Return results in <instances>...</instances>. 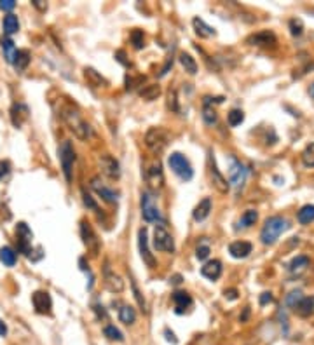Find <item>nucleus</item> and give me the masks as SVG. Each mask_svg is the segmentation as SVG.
I'll return each instance as SVG.
<instances>
[{
    "mask_svg": "<svg viewBox=\"0 0 314 345\" xmlns=\"http://www.w3.org/2000/svg\"><path fill=\"white\" fill-rule=\"evenodd\" d=\"M288 228H290V221L283 218V216H271V218H267L260 232L262 244L273 246L274 242L278 241V237L281 236L283 232H286Z\"/></svg>",
    "mask_w": 314,
    "mask_h": 345,
    "instance_id": "nucleus-1",
    "label": "nucleus"
},
{
    "mask_svg": "<svg viewBox=\"0 0 314 345\" xmlns=\"http://www.w3.org/2000/svg\"><path fill=\"white\" fill-rule=\"evenodd\" d=\"M61 117L63 121L66 122V126H69V129L77 136L79 140H87L89 136V126L87 122L82 119V115H80L77 110L74 108V106L66 105L61 108Z\"/></svg>",
    "mask_w": 314,
    "mask_h": 345,
    "instance_id": "nucleus-2",
    "label": "nucleus"
},
{
    "mask_svg": "<svg viewBox=\"0 0 314 345\" xmlns=\"http://www.w3.org/2000/svg\"><path fill=\"white\" fill-rule=\"evenodd\" d=\"M168 164H169V168L173 169V173H175L176 176H180L182 180H185V181L192 180V176H194L192 166H190V163L182 155V153H178V152L171 153L168 159Z\"/></svg>",
    "mask_w": 314,
    "mask_h": 345,
    "instance_id": "nucleus-3",
    "label": "nucleus"
},
{
    "mask_svg": "<svg viewBox=\"0 0 314 345\" xmlns=\"http://www.w3.org/2000/svg\"><path fill=\"white\" fill-rule=\"evenodd\" d=\"M168 140H169L168 133L163 129V127H150L145 134V145L155 153L163 152L164 148H166Z\"/></svg>",
    "mask_w": 314,
    "mask_h": 345,
    "instance_id": "nucleus-4",
    "label": "nucleus"
},
{
    "mask_svg": "<svg viewBox=\"0 0 314 345\" xmlns=\"http://www.w3.org/2000/svg\"><path fill=\"white\" fill-rule=\"evenodd\" d=\"M59 163H61V169L63 174H65L66 181H72V169H74V163H75V150L72 147V143L69 140L61 143L59 147Z\"/></svg>",
    "mask_w": 314,
    "mask_h": 345,
    "instance_id": "nucleus-5",
    "label": "nucleus"
},
{
    "mask_svg": "<svg viewBox=\"0 0 314 345\" xmlns=\"http://www.w3.org/2000/svg\"><path fill=\"white\" fill-rule=\"evenodd\" d=\"M32 239L33 234L28 228V225L25 221H19L16 227V242H18V251L25 257L32 258Z\"/></svg>",
    "mask_w": 314,
    "mask_h": 345,
    "instance_id": "nucleus-6",
    "label": "nucleus"
},
{
    "mask_svg": "<svg viewBox=\"0 0 314 345\" xmlns=\"http://www.w3.org/2000/svg\"><path fill=\"white\" fill-rule=\"evenodd\" d=\"M80 237H82V242L86 244L87 251H91L93 257H98L100 253V239L96 236V232L93 230L91 223L87 220L80 221Z\"/></svg>",
    "mask_w": 314,
    "mask_h": 345,
    "instance_id": "nucleus-7",
    "label": "nucleus"
},
{
    "mask_svg": "<svg viewBox=\"0 0 314 345\" xmlns=\"http://www.w3.org/2000/svg\"><path fill=\"white\" fill-rule=\"evenodd\" d=\"M154 248L157 251H166V253H173V251H175V241H173L171 234L168 232L164 225H155Z\"/></svg>",
    "mask_w": 314,
    "mask_h": 345,
    "instance_id": "nucleus-8",
    "label": "nucleus"
},
{
    "mask_svg": "<svg viewBox=\"0 0 314 345\" xmlns=\"http://www.w3.org/2000/svg\"><path fill=\"white\" fill-rule=\"evenodd\" d=\"M142 215L145 221H157L161 220V211L159 208H157V202H155V197L152 192L145 190L142 194Z\"/></svg>",
    "mask_w": 314,
    "mask_h": 345,
    "instance_id": "nucleus-9",
    "label": "nucleus"
},
{
    "mask_svg": "<svg viewBox=\"0 0 314 345\" xmlns=\"http://www.w3.org/2000/svg\"><path fill=\"white\" fill-rule=\"evenodd\" d=\"M138 246H140V255H142L143 263L148 268H155L157 262L155 257L150 253V248H148V239H147V228H140L138 232Z\"/></svg>",
    "mask_w": 314,
    "mask_h": 345,
    "instance_id": "nucleus-10",
    "label": "nucleus"
},
{
    "mask_svg": "<svg viewBox=\"0 0 314 345\" xmlns=\"http://www.w3.org/2000/svg\"><path fill=\"white\" fill-rule=\"evenodd\" d=\"M246 176H248V169H246L241 163H237V160H232L231 169H229V181L236 187V190L243 189Z\"/></svg>",
    "mask_w": 314,
    "mask_h": 345,
    "instance_id": "nucleus-11",
    "label": "nucleus"
},
{
    "mask_svg": "<svg viewBox=\"0 0 314 345\" xmlns=\"http://www.w3.org/2000/svg\"><path fill=\"white\" fill-rule=\"evenodd\" d=\"M103 283H105V288L112 293H121L122 289H124V281H122L121 275L116 274V272L110 268L108 263L105 265V270H103Z\"/></svg>",
    "mask_w": 314,
    "mask_h": 345,
    "instance_id": "nucleus-12",
    "label": "nucleus"
},
{
    "mask_svg": "<svg viewBox=\"0 0 314 345\" xmlns=\"http://www.w3.org/2000/svg\"><path fill=\"white\" fill-rule=\"evenodd\" d=\"M91 189L95 190L96 194H98L105 202H110V204L117 202V192H116V190H112V189H110V187L105 185V183L101 181V178H100V176L91 178Z\"/></svg>",
    "mask_w": 314,
    "mask_h": 345,
    "instance_id": "nucleus-13",
    "label": "nucleus"
},
{
    "mask_svg": "<svg viewBox=\"0 0 314 345\" xmlns=\"http://www.w3.org/2000/svg\"><path fill=\"white\" fill-rule=\"evenodd\" d=\"M32 304L37 314H51L53 309V300L48 291H35L32 295Z\"/></svg>",
    "mask_w": 314,
    "mask_h": 345,
    "instance_id": "nucleus-14",
    "label": "nucleus"
},
{
    "mask_svg": "<svg viewBox=\"0 0 314 345\" xmlns=\"http://www.w3.org/2000/svg\"><path fill=\"white\" fill-rule=\"evenodd\" d=\"M246 42H248L250 45H258V48H274L278 40H276V35L273 32L264 30V32H258V33L250 35L246 38Z\"/></svg>",
    "mask_w": 314,
    "mask_h": 345,
    "instance_id": "nucleus-15",
    "label": "nucleus"
},
{
    "mask_svg": "<svg viewBox=\"0 0 314 345\" xmlns=\"http://www.w3.org/2000/svg\"><path fill=\"white\" fill-rule=\"evenodd\" d=\"M100 168L101 171H103V174H107L112 180H117V178L121 176V166H119V163L116 160V157L108 155V153L100 157Z\"/></svg>",
    "mask_w": 314,
    "mask_h": 345,
    "instance_id": "nucleus-16",
    "label": "nucleus"
},
{
    "mask_svg": "<svg viewBox=\"0 0 314 345\" xmlns=\"http://www.w3.org/2000/svg\"><path fill=\"white\" fill-rule=\"evenodd\" d=\"M210 174H211V181H213L215 189L218 190L220 194H227L229 187H231V185H229L227 178L218 171V168H216V163H215L213 155L210 157Z\"/></svg>",
    "mask_w": 314,
    "mask_h": 345,
    "instance_id": "nucleus-17",
    "label": "nucleus"
},
{
    "mask_svg": "<svg viewBox=\"0 0 314 345\" xmlns=\"http://www.w3.org/2000/svg\"><path fill=\"white\" fill-rule=\"evenodd\" d=\"M291 310H294L299 317L314 316V296H302Z\"/></svg>",
    "mask_w": 314,
    "mask_h": 345,
    "instance_id": "nucleus-18",
    "label": "nucleus"
},
{
    "mask_svg": "<svg viewBox=\"0 0 314 345\" xmlns=\"http://www.w3.org/2000/svg\"><path fill=\"white\" fill-rule=\"evenodd\" d=\"M309 267H311V260H309L307 257H304V255H299V257H295L290 263H288V270H290V274L297 275V278L302 275Z\"/></svg>",
    "mask_w": 314,
    "mask_h": 345,
    "instance_id": "nucleus-19",
    "label": "nucleus"
},
{
    "mask_svg": "<svg viewBox=\"0 0 314 345\" xmlns=\"http://www.w3.org/2000/svg\"><path fill=\"white\" fill-rule=\"evenodd\" d=\"M201 274L205 275L206 279L216 281L222 275V262H220V260H211V262L205 263V265L201 267Z\"/></svg>",
    "mask_w": 314,
    "mask_h": 345,
    "instance_id": "nucleus-20",
    "label": "nucleus"
},
{
    "mask_svg": "<svg viewBox=\"0 0 314 345\" xmlns=\"http://www.w3.org/2000/svg\"><path fill=\"white\" fill-rule=\"evenodd\" d=\"M253 246L246 241H236L229 246V253H231L232 258H246L250 253H252Z\"/></svg>",
    "mask_w": 314,
    "mask_h": 345,
    "instance_id": "nucleus-21",
    "label": "nucleus"
},
{
    "mask_svg": "<svg viewBox=\"0 0 314 345\" xmlns=\"http://www.w3.org/2000/svg\"><path fill=\"white\" fill-rule=\"evenodd\" d=\"M145 176L147 181L150 183L152 187H161L163 185V171H161V163L159 160H154L152 166L148 169H145Z\"/></svg>",
    "mask_w": 314,
    "mask_h": 345,
    "instance_id": "nucleus-22",
    "label": "nucleus"
},
{
    "mask_svg": "<svg viewBox=\"0 0 314 345\" xmlns=\"http://www.w3.org/2000/svg\"><path fill=\"white\" fill-rule=\"evenodd\" d=\"M173 302H175L176 307V314H184L192 305V296L187 291H175L173 293Z\"/></svg>",
    "mask_w": 314,
    "mask_h": 345,
    "instance_id": "nucleus-23",
    "label": "nucleus"
},
{
    "mask_svg": "<svg viewBox=\"0 0 314 345\" xmlns=\"http://www.w3.org/2000/svg\"><path fill=\"white\" fill-rule=\"evenodd\" d=\"M28 117V108L23 103H14L11 108V121L16 127H21V124L25 122V119Z\"/></svg>",
    "mask_w": 314,
    "mask_h": 345,
    "instance_id": "nucleus-24",
    "label": "nucleus"
},
{
    "mask_svg": "<svg viewBox=\"0 0 314 345\" xmlns=\"http://www.w3.org/2000/svg\"><path fill=\"white\" fill-rule=\"evenodd\" d=\"M210 213H211V199L205 197L203 201H199V204L196 208H194L192 216H194V220H196V221H203V220H206L208 216H210Z\"/></svg>",
    "mask_w": 314,
    "mask_h": 345,
    "instance_id": "nucleus-25",
    "label": "nucleus"
},
{
    "mask_svg": "<svg viewBox=\"0 0 314 345\" xmlns=\"http://www.w3.org/2000/svg\"><path fill=\"white\" fill-rule=\"evenodd\" d=\"M0 45H2L4 58H6V61L7 63H14L16 54H18V49H16L14 42H12L9 37H2V38H0Z\"/></svg>",
    "mask_w": 314,
    "mask_h": 345,
    "instance_id": "nucleus-26",
    "label": "nucleus"
},
{
    "mask_svg": "<svg viewBox=\"0 0 314 345\" xmlns=\"http://www.w3.org/2000/svg\"><path fill=\"white\" fill-rule=\"evenodd\" d=\"M84 77H86V80L91 86L95 87H105L108 86V80L105 79V77H101L98 72L95 70V68H84Z\"/></svg>",
    "mask_w": 314,
    "mask_h": 345,
    "instance_id": "nucleus-27",
    "label": "nucleus"
},
{
    "mask_svg": "<svg viewBox=\"0 0 314 345\" xmlns=\"http://www.w3.org/2000/svg\"><path fill=\"white\" fill-rule=\"evenodd\" d=\"M192 25H194V30H196V33L201 38H208V37H213L215 35V28L210 27V25H206L205 21L201 18H194L192 19Z\"/></svg>",
    "mask_w": 314,
    "mask_h": 345,
    "instance_id": "nucleus-28",
    "label": "nucleus"
},
{
    "mask_svg": "<svg viewBox=\"0 0 314 345\" xmlns=\"http://www.w3.org/2000/svg\"><path fill=\"white\" fill-rule=\"evenodd\" d=\"M0 262L7 267H14L16 262H18V255L11 246H4V248H0Z\"/></svg>",
    "mask_w": 314,
    "mask_h": 345,
    "instance_id": "nucleus-29",
    "label": "nucleus"
},
{
    "mask_svg": "<svg viewBox=\"0 0 314 345\" xmlns=\"http://www.w3.org/2000/svg\"><path fill=\"white\" fill-rule=\"evenodd\" d=\"M119 319H121V323H124V325H134V321H137V312H134V309L131 305H122L121 309H119Z\"/></svg>",
    "mask_w": 314,
    "mask_h": 345,
    "instance_id": "nucleus-30",
    "label": "nucleus"
},
{
    "mask_svg": "<svg viewBox=\"0 0 314 345\" xmlns=\"http://www.w3.org/2000/svg\"><path fill=\"white\" fill-rule=\"evenodd\" d=\"M2 28H4V33H6L7 37L14 35V33L19 30V21H18V18H16L14 14H7L6 18H4Z\"/></svg>",
    "mask_w": 314,
    "mask_h": 345,
    "instance_id": "nucleus-31",
    "label": "nucleus"
},
{
    "mask_svg": "<svg viewBox=\"0 0 314 345\" xmlns=\"http://www.w3.org/2000/svg\"><path fill=\"white\" fill-rule=\"evenodd\" d=\"M297 220L302 225H309L311 221H314V204H305L300 208V211L297 213Z\"/></svg>",
    "mask_w": 314,
    "mask_h": 345,
    "instance_id": "nucleus-32",
    "label": "nucleus"
},
{
    "mask_svg": "<svg viewBox=\"0 0 314 345\" xmlns=\"http://www.w3.org/2000/svg\"><path fill=\"white\" fill-rule=\"evenodd\" d=\"M258 220V213L255 210H248L243 213L239 223H237V228H248L252 225H255V221Z\"/></svg>",
    "mask_w": 314,
    "mask_h": 345,
    "instance_id": "nucleus-33",
    "label": "nucleus"
},
{
    "mask_svg": "<svg viewBox=\"0 0 314 345\" xmlns=\"http://www.w3.org/2000/svg\"><path fill=\"white\" fill-rule=\"evenodd\" d=\"M180 63H182V66L185 68V72H189L190 75H196L197 74V63H196V59L190 56L189 53H182L180 54Z\"/></svg>",
    "mask_w": 314,
    "mask_h": 345,
    "instance_id": "nucleus-34",
    "label": "nucleus"
},
{
    "mask_svg": "<svg viewBox=\"0 0 314 345\" xmlns=\"http://www.w3.org/2000/svg\"><path fill=\"white\" fill-rule=\"evenodd\" d=\"M28 63H30V51L21 49V51H18V54H16V59H14L12 65L16 66V70L18 72H23L25 68L28 66Z\"/></svg>",
    "mask_w": 314,
    "mask_h": 345,
    "instance_id": "nucleus-35",
    "label": "nucleus"
},
{
    "mask_svg": "<svg viewBox=\"0 0 314 345\" xmlns=\"http://www.w3.org/2000/svg\"><path fill=\"white\" fill-rule=\"evenodd\" d=\"M161 95V87L157 86V84H150V86H145L140 91V96L143 98V100L147 101H152V100H157Z\"/></svg>",
    "mask_w": 314,
    "mask_h": 345,
    "instance_id": "nucleus-36",
    "label": "nucleus"
},
{
    "mask_svg": "<svg viewBox=\"0 0 314 345\" xmlns=\"http://www.w3.org/2000/svg\"><path fill=\"white\" fill-rule=\"evenodd\" d=\"M300 157H302L304 166H307V168H314V143L307 145V147L304 148V152Z\"/></svg>",
    "mask_w": 314,
    "mask_h": 345,
    "instance_id": "nucleus-37",
    "label": "nucleus"
},
{
    "mask_svg": "<svg viewBox=\"0 0 314 345\" xmlns=\"http://www.w3.org/2000/svg\"><path fill=\"white\" fill-rule=\"evenodd\" d=\"M103 333H105V336H107L108 340H116V342H122V340H124L122 333L114 325H107V326H105L103 328Z\"/></svg>",
    "mask_w": 314,
    "mask_h": 345,
    "instance_id": "nucleus-38",
    "label": "nucleus"
},
{
    "mask_svg": "<svg viewBox=\"0 0 314 345\" xmlns=\"http://www.w3.org/2000/svg\"><path fill=\"white\" fill-rule=\"evenodd\" d=\"M227 121H229V124H231L232 127L239 126L241 122L244 121V113H243V110H237V108L231 110V112H229V115H227Z\"/></svg>",
    "mask_w": 314,
    "mask_h": 345,
    "instance_id": "nucleus-39",
    "label": "nucleus"
},
{
    "mask_svg": "<svg viewBox=\"0 0 314 345\" xmlns=\"http://www.w3.org/2000/svg\"><path fill=\"white\" fill-rule=\"evenodd\" d=\"M131 44H133L134 49H143V45H145V35H143L142 30H133V32H131Z\"/></svg>",
    "mask_w": 314,
    "mask_h": 345,
    "instance_id": "nucleus-40",
    "label": "nucleus"
},
{
    "mask_svg": "<svg viewBox=\"0 0 314 345\" xmlns=\"http://www.w3.org/2000/svg\"><path fill=\"white\" fill-rule=\"evenodd\" d=\"M203 119H205L206 124L213 126L216 124V121H218V115H216L215 108H211L210 105H205V108H203Z\"/></svg>",
    "mask_w": 314,
    "mask_h": 345,
    "instance_id": "nucleus-41",
    "label": "nucleus"
},
{
    "mask_svg": "<svg viewBox=\"0 0 314 345\" xmlns=\"http://www.w3.org/2000/svg\"><path fill=\"white\" fill-rule=\"evenodd\" d=\"M290 32H291V35H294V37L302 35V32H304V23H302V19H297V18L290 19Z\"/></svg>",
    "mask_w": 314,
    "mask_h": 345,
    "instance_id": "nucleus-42",
    "label": "nucleus"
},
{
    "mask_svg": "<svg viewBox=\"0 0 314 345\" xmlns=\"http://www.w3.org/2000/svg\"><path fill=\"white\" fill-rule=\"evenodd\" d=\"M80 194H82L84 206H87L89 210H93V211H96V210H98V204L95 202V199L91 197V194H89V192H86V189H82V190H80Z\"/></svg>",
    "mask_w": 314,
    "mask_h": 345,
    "instance_id": "nucleus-43",
    "label": "nucleus"
},
{
    "mask_svg": "<svg viewBox=\"0 0 314 345\" xmlns=\"http://www.w3.org/2000/svg\"><path fill=\"white\" fill-rule=\"evenodd\" d=\"M131 286H133V293H134V298H137L140 309H142L143 312H147V302H145V298H143L142 291H140L138 286H137V284H134V283H131Z\"/></svg>",
    "mask_w": 314,
    "mask_h": 345,
    "instance_id": "nucleus-44",
    "label": "nucleus"
},
{
    "mask_svg": "<svg viewBox=\"0 0 314 345\" xmlns=\"http://www.w3.org/2000/svg\"><path fill=\"white\" fill-rule=\"evenodd\" d=\"M196 257H197V260H206L210 257V244H208V242H201V244L197 246Z\"/></svg>",
    "mask_w": 314,
    "mask_h": 345,
    "instance_id": "nucleus-45",
    "label": "nucleus"
},
{
    "mask_svg": "<svg viewBox=\"0 0 314 345\" xmlns=\"http://www.w3.org/2000/svg\"><path fill=\"white\" fill-rule=\"evenodd\" d=\"M300 298H302V293H300V291H291L290 295L286 296V305L290 307V309H294Z\"/></svg>",
    "mask_w": 314,
    "mask_h": 345,
    "instance_id": "nucleus-46",
    "label": "nucleus"
},
{
    "mask_svg": "<svg viewBox=\"0 0 314 345\" xmlns=\"http://www.w3.org/2000/svg\"><path fill=\"white\" fill-rule=\"evenodd\" d=\"M168 106L173 112H178V100H176V91H169L168 95Z\"/></svg>",
    "mask_w": 314,
    "mask_h": 345,
    "instance_id": "nucleus-47",
    "label": "nucleus"
},
{
    "mask_svg": "<svg viewBox=\"0 0 314 345\" xmlns=\"http://www.w3.org/2000/svg\"><path fill=\"white\" fill-rule=\"evenodd\" d=\"M16 7V2L14 0H0V9L2 11H7L11 14V11Z\"/></svg>",
    "mask_w": 314,
    "mask_h": 345,
    "instance_id": "nucleus-48",
    "label": "nucleus"
},
{
    "mask_svg": "<svg viewBox=\"0 0 314 345\" xmlns=\"http://www.w3.org/2000/svg\"><path fill=\"white\" fill-rule=\"evenodd\" d=\"M273 300H274V296H273V293H269V291H265L260 295V305H267V304H271Z\"/></svg>",
    "mask_w": 314,
    "mask_h": 345,
    "instance_id": "nucleus-49",
    "label": "nucleus"
},
{
    "mask_svg": "<svg viewBox=\"0 0 314 345\" xmlns=\"http://www.w3.org/2000/svg\"><path fill=\"white\" fill-rule=\"evenodd\" d=\"M93 309H95V312L98 314V319H107V310H105L103 305H95Z\"/></svg>",
    "mask_w": 314,
    "mask_h": 345,
    "instance_id": "nucleus-50",
    "label": "nucleus"
},
{
    "mask_svg": "<svg viewBox=\"0 0 314 345\" xmlns=\"http://www.w3.org/2000/svg\"><path fill=\"white\" fill-rule=\"evenodd\" d=\"M11 169V164L7 163V160H4V163H0V178H4L7 173H9Z\"/></svg>",
    "mask_w": 314,
    "mask_h": 345,
    "instance_id": "nucleus-51",
    "label": "nucleus"
},
{
    "mask_svg": "<svg viewBox=\"0 0 314 345\" xmlns=\"http://www.w3.org/2000/svg\"><path fill=\"white\" fill-rule=\"evenodd\" d=\"M124 56H126V54H124V51H117V53H116L117 61H119V63H122V65H126V66H129V61H126Z\"/></svg>",
    "mask_w": 314,
    "mask_h": 345,
    "instance_id": "nucleus-52",
    "label": "nucleus"
},
{
    "mask_svg": "<svg viewBox=\"0 0 314 345\" xmlns=\"http://www.w3.org/2000/svg\"><path fill=\"white\" fill-rule=\"evenodd\" d=\"M223 295H226L227 300H236V298H237V289H226V291H223Z\"/></svg>",
    "mask_w": 314,
    "mask_h": 345,
    "instance_id": "nucleus-53",
    "label": "nucleus"
},
{
    "mask_svg": "<svg viewBox=\"0 0 314 345\" xmlns=\"http://www.w3.org/2000/svg\"><path fill=\"white\" fill-rule=\"evenodd\" d=\"M32 4H33V6H35L39 11H46V9H48V4L42 2V0H32Z\"/></svg>",
    "mask_w": 314,
    "mask_h": 345,
    "instance_id": "nucleus-54",
    "label": "nucleus"
},
{
    "mask_svg": "<svg viewBox=\"0 0 314 345\" xmlns=\"http://www.w3.org/2000/svg\"><path fill=\"white\" fill-rule=\"evenodd\" d=\"M7 335V326H6V323L0 319V336H6Z\"/></svg>",
    "mask_w": 314,
    "mask_h": 345,
    "instance_id": "nucleus-55",
    "label": "nucleus"
},
{
    "mask_svg": "<svg viewBox=\"0 0 314 345\" xmlns=\"http://www.w3.org/2000/svg\"><path fill=\"white\" fill-rule=\"evenodd\" d=\"M164 333H166V338L169 340V342L176 343V338H175V335H173V333H169V330H166V331H164Z\"/></svg>",
    "mask_w": 314,
    "mask_h": 345,
    "instance_id": "nucleus-56",
    "label": "nucleus"
},
{
    "mask_svg": "<svg viewBox=\"0 0 314 345\" xmlns=\"http://www.w3.org/2000/svg\"><path fill=\"white\" fill-rule=\"evenodd\" d=\"M248 314H250V309H248V307H246V309H244V314H243V317H241V321H246V319H248Z\"/></svg>",
    "mask_w": 314,
    "mask_h": 345,
    "instance_id": "nucleus-57",
    "label": "nucleus"
},
{
    "mask_svg": "<svg viewBox=\"0 0 314 345\" xmlns=\"http://www.w3.org/2000/svg\"><path fill=\"white\" fill-rule=\"evenodd\" d=\"M180 279H182V278H180V275H175V278H173V279H171V283H173V284H180V283H182V281H180Z\"/></svg>",
    "mask_w": 314,
    "mask_h": 345,
    "instance_id": "nucleus-58",
    "label": "nucleus"
},
{
    "mask_svg": "<svg viewBox=\"0 0 314 345\" xmlns=\"http://www.w3.org/2000/svg\"><path fill=\"white\" fill-rule=\"evenodd\" d=\"M309 95H311V98H314V82L311 84V87H309Z\"/></svg>",
    "mask_w": 314,
    "mask_h": 345,
    "instance_id": "nucleus-59",
    "label": "nucleus"
}]
</instances>
